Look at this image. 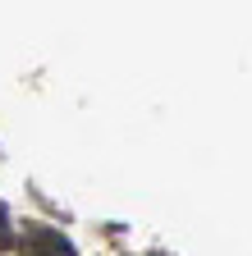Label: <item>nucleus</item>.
<instances>
[{
  "label": "nucleus",
  "instance_id": "1",
  "mask_svg": "<svg viewBox=\"0 0 252 256\" xmlns=\"http://www.w3.org/2000/svg\"><path fill=\"white\" fill-rule=\"evenodd\" d=\"M19 256H74L69 238L60 229H46V224H23L19 234Z\"/></svg>",
  "mask_w": 252,
  "mask_h": 256
},
{
  "label": "nucleus",
  "instance_id": "2",
  "mask_svg": "<svg viewBox=\"0 0 252 256\" xmlns=\"http://www.w3.org/2000/svg\"><path fill=\"white\" fill-rule=\"evenodd\" d=\"M0 247H14V224H10V210L0 206Z\"/></svg>",
  "mask_w": 252,
  "mask_h": 256
}]
</instances>
